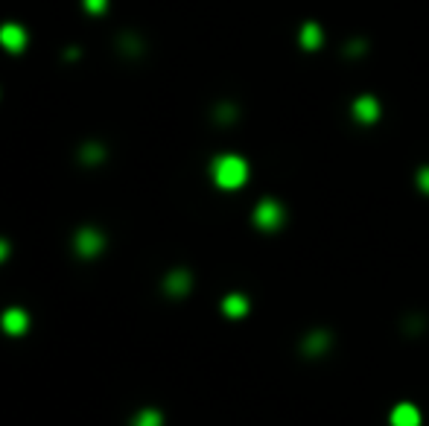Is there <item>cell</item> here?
Segmentation results:
<instances>
[{
  "mask_svg": "<svg viewBox=\"0 0 429 426\" xmlns=\"http://www.w3.org/2000/svg\"><path fill=\"white\" fill-rule=\"evenodd\" d=\"M211 172H213V181L222 190H237L249 181V164H245V158H240V155H219Z\"/></svg>",
  "mask_w": 429,
  "mask_h": 426,
  "instance_id": "1",
  "label": "cell"
},
{
  "mask_svg": "<svg viewBox=\"0 0 429 426\" xmlns=\"http://www.w3.org/2000/svg\"><path fill=\"white\" fill-rule=\"evenodd\" d=\"M73 248H76V254H79V257L90 260V257L102 254V248H106V237H102L97 228L85 225V228L76 231V237H73Z\"/></svg>",
  "mask_w": 429,
  "mask_h": 426,
  "instance_id": "2",
  "label": "cell"
},
{
  "mask_svg": "<svg viewBox=\"0 0 429 426\" xmlns=\"http://www.w3.org/2000/svg\"><path fill=\"white\" fill-rule=\"evenodd\" d=\"M286 219V213H283V205L275 202V198H263V202H257L254 207V225L257 228H263V231H275L280 228Z\"/></svg>",
  "mask_w": 429,
  "mask_h": 426,
  "instance_id": "3",
  "label": "cell"
},
{
  "mask_svg": "<svg viewBox=\"0 0 429 426\" xmlns=\"http://www.w3.org/2000/svg\"><path fill=\"white\" fill-rule=\"evenodd\" d=\"M27 41H30V35L21 24L9 21V24L0 26V47H3L6 53H23L27 50Z\"/></svg>",
  "mask_w": 429,
  "mask_h": 426,
  "instance_id": "4",
  "label": "cell"
},
{
  "mask_svg": "<svg viewBox=\"0 0 429 426\" xmlns=\"http://www.w3.org/2000/svg\"><path fill=\"white\" fill-rule=\"evenodd\" d=\"M0 327H3L6 336H23V333L30 330V313L21 307H9L0 315Z\"/></svg>",
  "mask_w": 429,
  "mask_h": 426,
  "instance_id": "5",
  "label": "cell"
},
{
  "mask_svg": "<svg viewBox=\"0 0 429 426\" xmlns=\"http://www.w3.org/2000/svg\"><path fill=\"white\" fill-rule=\"evenodd\" d=\"M164 289H166V295H173V298H181V295H187V292L193 289V277L187 269H173L170 275L164 277Z\"/></svg>",
  "mask_w": 429,
  "mask_h": 426,
  "instance_id": "6",
  "label": "cell"
},
{
  "mask_svg": "<svg viewBox=\"0 0 429 426\" xmlns=\"http://www.w3.org/2000/svg\"><path fill=\"white\" fill-rule=\"evenodd\" d=\"M354 117L359 120V123H365V126L376 123V120H380V102H376L371 94L356 97L354 100Z\"/></svg>",
  "mask_w": 429,
  "mask_h": 426,
  "instance_id": "7",
  "label": "cell"
},
{
  "mask_svg": "<svg viewBox=\"0 0 429 426\" xmlns=\"http://www.w3.org/2000/svg\"><path fill=\"white\" fill-rule=\"evenodd\" d=\"M392 426H421V411L412 403H400L392 411Z\"/></svg>",
  "mask_w": 429,
  "mask_h": 426,
  "instance_id": "8",
  "label": "cell"
},
{
  "mask_svg": "<svg viewBox=\"0 0 429 426\" xmlns=\"http://www.w3.org/2000/svg\"><path fill=\"white\" fill-rule=\"evenodd\" d=\"M222 313L228 318H242L245 313H249V298L240 295V292H233V295H225L222 298Z\"/></svg>",
  "mask_w": 429,
  "mask_h": 426,
  "instance_id": "9",
  "label": "cell"
},
{
  "mask_svg": "<svg viewBox=\"0 0 429 426\" xmlns=\"http://www.w3.org/2000/svg\"><path fill=\"white\" fill-rule=\"evenodd\" d=\"M324 41V35H321V26L316 21H309L301 26V47L304 50H318Z\"/></svg>",
  "mask_w": 429,
  "mask_h": 426,
  "instance_id": "10",
  "label": "cell"
},
{
  "mask_svg": "<svg viewBox=\"0 0 429 426\" xmlns=\"http://www.w3.org/2000/svg\"><path fill=\"white\" fill-rule=\"evenodd\" d=\"M132 426H164V415L158 409H140L132 420Z\"/></svg>",
  "mask_w": 429,
  "mask_h": 426,
  "instance_id": "11",
  "label": "cell"
},
{
  "mask_svg": "<svg viewBox=\"0 0 429 426\" xmlns=\"http://www.w3.org/2000/svg\"><path fill=\"white\" fill-rule=\"evenodd\" d=\"M82 161H85V164H99V161H106V149H102L99 143H85V146H82Z\"/></svg>",
  "mask_w": 429,
  "mask_h": 426,
  "instance_id": "12",
  "label": "cell"
},
{
  "mask_svg": "<svg viewBox=\"0 0 429 426\" xmlns=\"http://www.w3.org/2000/svg\"><path fill=\"white\" fill-rule=\"evenodd\" d=\"M330 344V336H324V333H313L307 342H304V348L309 351V353H321L324 348Z\"/></svg>",
  "mask_w": 429,
  "mask_h": 426,
  "instance_id": "13",
  "label": "cell"
},
{
  "mask_svg": "<svg viewBox=\"0 0 429 426\" xmlns=\"http://www.w3.org/2000/svg\"><path fill=\"white\" fill-rule=\"evenodd\" d=\"M82 6L90 12V15H102L108 9V0H82Z\"/></svg>",
  "mask_w": 429,
  "mask_h": 426,
  "instance_id": "14",
  "label": "cell"
},
{
  "mask_svg": "<svg viewBox=\"0 0 429 426\" xmlns=\"http://www.w3.org/2000/svg\"><path fill=\"white\" fill-rule=\"evenodd\" d=\"M418 187H421L423 193H429V167H423V169L418 172Z\"/></svg>",
  "mask_w": 429,
  "mask_h": 426,
  "instance_id": "15",
  "label": "cell"
},
{
  "mask_svg": "<svg viewBox=\"0 0 429 426\" xmlns=\"http://www.w3.org/2000/svg\"><path fill=\"white\" fill-rule=\"evenodd\" d=\"M9 251H12L9 243H6V239H0V263H3V260L9 257Z\"/></svg>",
  "mask_w": 429,
  "mask_h": 426,
  "instance_id": "16",
  "label": "cell"
}]
</instances>
